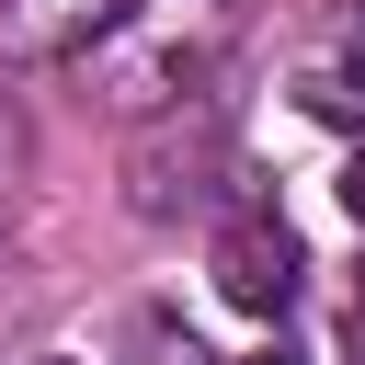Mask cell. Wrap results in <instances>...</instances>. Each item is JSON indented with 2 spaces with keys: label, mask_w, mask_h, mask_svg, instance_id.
Segmentation results:
<instances>
[{
  "label": "cell",
  "mask_w": 365,
  "mask_h": 365,
  "mask_svg": "<svg viewBox=\"0 0 365 365\" xmlns=\"http://www.w3.org/2000/svg\"><path fill=\"white\" fill-rule=\"evenodd\" d=\"M205 262H217V297H228V308H251V319H274V308L297 297V274H308V262H297V228H285L274 205H240V217L217 228V251H205Z\"/></svg>",
  "instance_id": "2"
},
{
  "label": "cell",
  "mask_w": 365,
  "mask_h": 365,
  "mask_svg": "<svg viewBox=\"0 0 365 365\" xmlns=\"http://www.w3.org/2000/svg\"><path fill=\"white\" fill-rule=\"evenodd\" d=\"M342 205H354V228H365V148L342 160Z\"/></svg>",
  "instance_id": "5"
},
{
  "label": "cell",
  "mask_w": 365,
  "mask_h": 365,
  "mask_svg": "<svg viewBox=\"0 0 365 365\" xmlns=\"http://www.w3.org/2000/svg\"><path fill=\"white\" fill-rule=\"evenodd\" d=\"M240 23H251V0H137L80 68L103 80V103L114 114H148V103H171V91H194L228 46H240Z\"/></svg>",
  "instance_id": "1"
},
{
  "label": "cell",
  "mask_w": 365,
  "mask_h": 365,
  "mask_svg": "<svg viewBox=\"0 0 365 365\" xmlns=\"http://www.w3.org/2000/svg\"><path fill=\"white\" fill-rule=\"evenodd\" d=\"M297 103H308L319 125H365V23H342V34L297 68Z\"/></svg>",
  "instance_id": "4"
},
{
  "label": "cell",
  "mask_w": 365,
  "mask_h": 365,
  "mask_svg": "<svg viewBox=\"0 0 365 365\" xmlns=\"http://www.w3.org/2000/svg\"><path fill=\"white\" fill-rule=\"evenodd\" d=\"M354 365H365V274H354Z\"/></svg>",
  "instance_id": "6"
},
{
  "label": "cell",
  "mask_w": 365,
  "mask_h": 365,
  "mask_svg": "<svg viewBox=\"0 0 365 365\" xmlns=\"http://www.w3.org/2000/svg\"><path fill=\"white\" fill-rule=\"evenodd\" d=\"M46 365H68V354H46Z\"/></svg>",
  "instance_id": "8"
},
{
  "label": "cell",
  "mask_w": 365,
  "mask_h": 365,
  "mask_svg": "<svg viewBox=\"0 0 365 365\" xmlns=\"http://www.w3.org/2000/svg\"><path fill=\"white\" fill-rule=\"evenodd\" d=\"M251 365H297V354H251Z\"/></svg>",
  "instance_id": "7"
},
{
  "label": "cell",
  "mask_w": 365,
  "mask_h": 365,
  "mask_svg": "<svg viewBox=\"0 0 365 365\" xmlns=\"http://www.w3.org/2000/svg\"><path fill=\"white\" fill-rule=\"evenodd\" d=\"M125 11H137V0H11V11H0V46H11V57H91Z\"/></svg>",
  "instance_id": "3"
}]
</instances>
